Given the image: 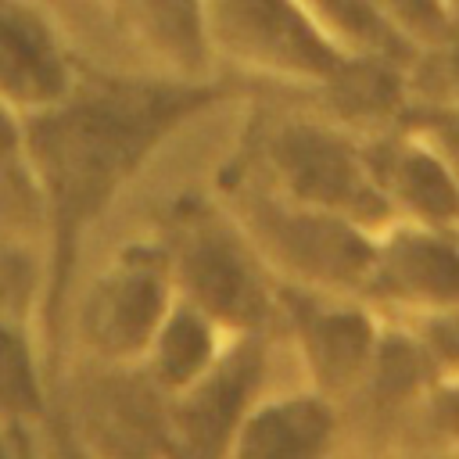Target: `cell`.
Here are the masks:
<instances>
[{"instance_id":"obj_1","label":"cell","mask_w":459,"mask_h":459,"mask_svg":"<svg viewBox=\"0 0 459 459\" xmlns=\"http://www.w3.org/2000/svg\"><path fill=\"white\" fill-rule=\"evenodd\" d=\"M233 97V86L215 75H129L82 65L75 86L61 100L25 115L29 158L43 201V290L36 337L50 391H57L65 377L68 305L75 298L86 233L165 151V143Z\"/></svg>"},{"instance_id":"obj_2","label":"cell","mask_w":459,"mask_h":459,"mask_svg":"<svg viewBox=\"0 0 459 459\" xmlns=\"http://www.w3.org/2000/svg\"><path fill=\"white\" fill-rule=\"evenodd\" d=\"M212 194L244 230L276 280L319 290H362L373 258V230L280 194L240 151L219 165Z\"/></svg>"},{"instance_id":"obj_3","label":"cell","mask_w":459,"mask_h":459,"mask_svg":"<svg viewBox=\"0 0 459 459\" xmlns=\"http://www.w3.org/2000/svg\"><path fill=\"white\" fill-rule=\"evenodd\" d=\"M158 237L179 301L204 312L230 337L276 333L280 280L215 194H179Z\"/></svg>"},{"instance_id":"obj_4","label":"cell","mask_w":459,"mask_h":459,"mask_svg":"<svg viewBox=\"0 0 459 459\" xmlns=\"http://www.w3.org/2000/svg\"><path fill=\"white\" fill-rule=\"evenodd\" d=\"M237 151L265 183L294 201L337 212L373 233L391 222V212L369 176L362 133L326 111L247 115Z\"/></svg>"},{"instance_id":"obj_5","label":"cell","mask_w":459,"mask_h":459,"mask_svg":"<svg viewBox=\"0 0 459 459\" xmlns=\"http://www.w3.org/2000/svg\"><path fill=\"white\" fill-rule=\"evenodd\" d=\"M176 305L172 265L161 237H136L111 251L68 305V341L82 362L136 366Z\"/></svg>"},{"instance_id":"obj_6","label":"cell","mask_w":459,"mask_h":459,"mask_svg":"<svg viewBox=\"0 0 459 459\" xmlns=\"http://www.w3.org/2000/svg\"><path fill=\"white\" fill-rule=\"evenodd\" d=\"M276 330L290 341L305 373V387L326 394L348 412L369 373L384 316L362 294L298 287L280 280Z\"/></svg>"},{"instance_id":"obj_7","label":"cell","mask_w":459,"mask_h":459,"mask_svg":"<svg viewBox=\"0 0 459 459\" xmlns=\"http://www.w3.org/2000/svg\"><path fill=\"white\" fill-rule=\"evenodd\" d=\"M208 43L215 57L301 90H323L348 61L301 0H208Z\"/></svg>"},{"instance_id":"obj_8","label":"cell","mask_w":459,"mask_h":459,"mask_svg":"<svg viewBox=\"0 0 459 459\" xmlns=\"http://www.w3.org/2000/svg\"><path fill=\"white\" fill-rule=\"evenodd\" d=\"M72 430L86 459H169V394L136 366L86 362L79 377H61Z\"/></svg>"},{"instance_id":"obj_9","label":"cell","mask_w":459,"mask_h":459,"mask_svg":"<svg viewBox=\"0 0 459 459\" xmlns=\"http://www.w3.org/2000/svg\"><path fill=\"white\" fill-rule=\"evenodd\" d=\"M276 333H237L215 366L186 391L169 394V459H222L240 420L265 394Z\"/></svg>"},{"instance_id":"obj_10","label":"cell","mask_w":459,"mask_h":459,"mask_svg":"<svg viewBox=\"0 0 459 459\" xmlns=\"http://www.w3.org/2000/svg\"><path fill=\"white\" fill-rule=\"evenodd\" d=\"M387 319H420L459 301V226L391 219L373 233L359 290Z\"/></svg>"},{"instance_id":"obj_11","label":"cell","mask_w":459,"mask_h":459,"mask_svg":"<svg viewBox=\"0 0 459 459\" xmlns=\"http://www.w3.org/2000/svg\"><path fill=\"white\" fill-rule=\"evenodd\" d=\"M82 72L57 25L29 0H0V100L32 115L61 100Z\"/></svg>"},{"instance_id":"obj_12","label":"cell","mask_w":459,"mask_h":459,"mask_svg":"<svg viewBox=\"0 0 459 459\" xmlns=\"http://www.w3.org/2000/svg\"><path fill=\"white\" fill-rule=\"evenodd\" d=\"M369 176L391 219L459 226V186L437 151L405 122L362 136Z\"/></svg>"},{"instance_id":"obj_13","label":"cell","mask_w":459,"mask_h":459,"mask_svg":"<svg viewBox=\"0 0 459 459\" xmlns=\"http://www.w3.org/2000/svg\"><path fill=\"white\" fill-rule=\"evenodd\" d=\"M344 409L312 387L262 394L222 459H333Z\"/></svg>"},{"instance_id":"obj_14","label":"cell","mask_w":459,"mask_h":459,"mask_svg":"<svg viewBox=\"0 0 459 459\" xmlns=\"http://www.w3.org/2000/svg\"><path fill=\"white\" fill-rule=\"evenodd\" d=\"M122 32L154 61V72L212 79L208 0H111Z\"/></svg>"},{"instance_id":"obj_15","label":"cell","mask_w":459,"mask_h":459,"mask_svg":"<svg viewBox=\"0 0 459 459\" xmlns=\"http://www.w3.org/2000/svg\"><path fill=\"white\" fill-rule=\"evenodd\" d=\"M437 380H441V373L430 362V355L423 351L420 337L405 323L384 316V330H380L369 373L351 405H366L377 416L405 423V416L423 402V394Z\"/></svg>"},{"instance_id":"obj_16","label":"cell","mask_w":459,"mask_h":459,"mask_svg":"<svg viewBox=\"0 0 459 459\" xmlns=\"http://www.w3.org/2000/svg\"><path fill=\"white\" fill-rule=\"evenodd\" d=\"M226 341H230L226 330H219L204 312L176 298L140 366L165 394H179L215 366Z\"/></svg>"},{"instance_id":"obj_17","label":"cell","mask_w":459,"mask_h":459,"mask_svg":"<svg viewBox=\"0 0 459 459\" xmlns=\"http://www.w3.org/2000/svg\"><path fill=\"white\" fill-rule=\"evenodd\" d=\"M323 36L348 57H373L409 68L416 47L373 0H301Z\"/></svg>"},{"instance_id":"obj_18","label":"cell","mask_w":459,"mask_h":459,"mask_svg":"<svg viewBox=\"0 0 459 459\" xmlns=\"http://www.w3.org/2000/svg\"><path fill=\"white\" fill-rule=\"evenodd\" d=\"M0 237L43 244V201L29 158L25 115L0 100Z\"/></svg>"},{"instance_id":"obj_19","label":"cell","mask_w":459,"mask_h":459,"mask_svg":"<svg viewBox=\"0 0 459 459\" xmlns=\"http://www.w3.org/2000/svg\"><path fill=\"white\" fill-rule=\"evenodd\" d=\"M32 326L29 319L0 316V423L11 427L39 420L54 394Z\"/></svg>"},{"instance_id":"obj_20","label":"cell","mask_w":459,"mask_h":459,"mask_svg":"<svg viewBox=\"0 0 459 459\" xmlns=\"http://www.w3.org/2000/svg\"><path fill=\"white\" fill-rule=\"evenodd\" d=\"M409 104H455L459 100V7L448 11L434 43L420 47L405 68Z\"/></svg>"},{"instance_id":"obj_21","label":"cell","mask_w":459,"mask_h":459,"mask_svg":"<svg viewBox=\"0 0 459 459\" xmlns=\"http://www.w3.org/2000/svg\"><path fill=\"white\" fill-rule=\"evenodd\" d=\"M402 427L412 434L423 459L459 452V377H441Z\"/></svg>"},{"instance_id":"obj_22","label":"cell","mask_w":459,"mask_h":459,"mask_svg":"<svg viewBox=\"0 0 459 459\" xmlns=\"http://www.w3.org/2000/svg\"><path fill=\"white\" fill-rule=\"evenodd\" d=\"M402 122L416 129L437 151V158L445 161V169L452 172L459 186V100L455 104H409Z\"/></svg>"},{"instance_id":"obj_23","label":"cell","mask_w":459,"mask_h":459,"mask_svg":"<svg viewBox=\"0 0 459 459\" xmlns=\"http://www.w3.org/2000/svg\"><path fill=\"white\" fill-rule=\"evenodd\" d=\"M398 323H405L420 337L423 351L430 355L441 377H459V301L448 308L427 312L420 319H398Z\"/></svg>"},{"instance_id":"obj_24","label":"cell","mask_w":459,"mask_h":459,"mask_svg":"<svg viewBox=\"0 0 459 459\" xmlns=\"http://www.w3.org/2000/svg\"><path fill=\"white\" fill-rule=\"evenodd\" d=\"M394 25L398 32L420 50L437 39V32L448 22V0H373Z\"/></svg>"},{"instance_id":"obj_25","label":"cell","mask_w":459,"mask_h":459,"mask_svg":"<svg viewBox=\"0 0 459 459\" xmlns=\"http://www.w3.org/2000/svg\"><path fill=\"white\" fill-rule=\"evenodd\" d=\"M359 459H402V455H359Z\"/></svg>"},{"instance_id":"obj_26","label":"cell","mask_w":459,"mask_h":459,"mask_svg":"<svg viewBox=\"0 0 459 459\" xmlns=\"http://www.w3.org/2000/svg\"><path fill=\"white\" fill-rule=\"evenodd\" d=\"M434 459H459V452H448V455H434Z\"/></svg>"},{"instance_id":"obj_27","label":"cell","mask_w":459,"mask_h":459,"mask_svg":"<svg viewBox=\"0 0 459 459\" xmlns=\"http://www.w3.org/2000/svg\"><path fill=\"white\" fill-rule=\"evenodd\" d=\"M448 7H459V0H448Z\"/></svg>"}]
</instances>
